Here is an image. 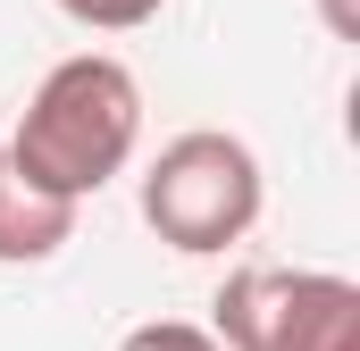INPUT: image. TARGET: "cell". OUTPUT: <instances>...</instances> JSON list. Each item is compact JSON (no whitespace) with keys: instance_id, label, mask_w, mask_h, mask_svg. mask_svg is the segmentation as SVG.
I'll return each mask as SVG.
<instances>
[{"instance_id":"52a82bcc","label":"cell","mask_w":360,"mask_h":351,"mask_svg":"<svg viewBox=\"0 0 360 351\" xmlns=\"http://www.w3.org/2000/svg\"><path fill=\"white\" fill-rule=\"evenodd\" d=\"M319 17H327L335 42H360V0H319Z\"/></svg>"},{"instance_id":"6da1fadb","label":"cell","mask_w":360,"mask_h":351,"mask_svg":"<svg viewBox=\"0 0 360 351\" xmlns=\"http://www.w3.org/2000/svg\"><path fill=\"white\" fill-rule=\"evenodd\" d=\"M134 143H143V84H134V67L109 59V51H76V59H59L34 84L17 134H8V159L42 192L92 201L109 176H126Z\"/></svg>"},{"instance_id":"3957f363","label":"cell","mask_w":360,"mask_h":351,"mask_svg":"<svg viewBox=\"0 0 360 351\" xmlns=\"http://www.w3.org/2000/svg\"><path fill=\"white\" fill-rule=\"evenodd\" d=\"M210 335L226 351H360V284L327 267H235Z\"/></svg>"},{"instance_id":"277c9868","label":"cell","mask_w":360,"mask_h":351,"mask_svg":"<svg viewBox=\"0 0 360 351\" xmlns=\"http://www.w3.org/2000/svg\"><path fill=\"white\" fill-rule=\"evenodd\" d=\"M76 209L68 192H42L34 176L0 151V267H42L76 243Z\"/></svg>"},{"instance_id":"5b68a950","label":"cell","mask_w":360,"mask_h":351,"mask_svg":"<svg viewBox=\"0 0 360 351\" xmlns=\"http://www.w3.org/2000/svg\"><path fill=\"white\" fill-rule=\"evenodd\" d=\"M59 17H76L84 34H134V25H151L168 0H51Z\"/></svg>"},{"instance_id":"7a4b0ae2","label":"cell","mask_w":360,"mask_h":351,"mask_svg":"<svg viewBox=\"0 0 360 351\" xmlns=\"http://www.w3.org/2000/svg\"><path fill=\"white\" fill-rule=\"evenodd\" d=\"M260 209H269V176H260V151L243 134L193 126L176 143H160V159L143 168V226L184 260L243 243L260 226Z\"/></svg>"},{"instance_id":"8992f818","label":"cell","mask_w":360,"mask_h":351,"mask_svg":"<svg viewBox=\"0 0 360 351\" xmlns=\"http://www.w3.org/2000/svg\"><path fill=\"white\" fill-rule=\"evenodd\" d=\"M117 351H226L210 326H184V318H151V326H126Z\"/></svg>"}]
</instances>
